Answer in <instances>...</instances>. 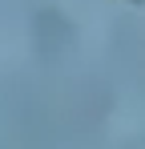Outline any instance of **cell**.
Returning a JSON list of instances; mask_svg holds the SVG:
<instances>
[{"instance_id": "obj_1", "label": "cell", "mask_w": 145, "mask_h": 149, "mask_svg": "<svg viewBox=\"0 0 145 149\" xmlns=\"http://www.w3.org/2000/svg\"><path fill=\"white\" fill-rule=\"evenodd\" d=\"M129 4H141V0H129Z\"/></svg>"}]
</instances>
